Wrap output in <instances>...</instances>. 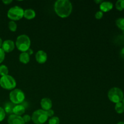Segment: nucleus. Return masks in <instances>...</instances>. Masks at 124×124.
<instances>
[{
  "mask_svg": "<svg viewBox=\"0 0 124 124\" xmlns=\"http://www.w3.org/2000/svg\"><path fill=\"white\" fill-rule=\"evenodd\" d=\"M10 100L15 105L21 104L25 100V94L20 89H13L9 94Z\"/></svg>",
  "mask_w": 124,
  "mask_h": 124,
  "instance_id": "4",
  "label": "nucleus"
},
{
  "mask_svg": "<svg viewBox=\"0 0 124 124\" xmlns=\"http://www.w3.org/2000/svg\"><path fill=\"white\" fill-rule=\"evenodd\" d=\"M8 29L12 31H15L17 29V25L13 21H10L8 23Z\"/></svg>",
  "mask_w": 124,
  "mask_h": 124,
  "instance_id": "21",
  "label": "nucleus"
},
{
  "mask_svg": "<svg viewBox=\"0 0 124 124\" xmlns=\"http://www.w3.org/2000/svg\"><path fill=\"white\" fill-rule=\"evenodd\" d=\"M24 10L19 6H14L7 12V16L12 21H18L24 17Z\"/></svg>",
  "mask_w": 124,
  "mask_h": 124,
  "instance_id": "7",
  "label": "nucleus"
},
{
  "mask_svg": "<svg viewBox=\"0 0 124 124\" xmlns=\"http://www.w3.org/2000/svg\"><path fill=\"white\" fill-rule=\"evenodd\" d=\"M7 122L8 124H25L23 117L15 115H11L8 117Z\"/></svg>",
  "mask_w": 124,
  "mask_h": 124,
  "instance_id": "9",
  "label": "nucleus"
},
{
  "mask_svg": "<svg viewBox=\"0 0 124 124\" xmlns=\"http://www.w3.org/2000/svg\"><path fill=\"white\" fill-rule=\"evenodd\" d=\"M72 4L69 0H58L54 4L56 13L62 18L69 16L72 12Z\"/></svg>",
  "mask_w": 124,
  "mask_h": 124,
  "instance_id": "1",
  "label": "nucleus"
},
{
  "mask_svg": "<svg viewBox=\"0 0 124 124\" xmlns=\"http://www.w3.org/2000/svg\"><path fill=\"white\" fill-rule=\"evenodd\" d=\"M19 61L24 64H26L30 61V55L27 52H22L19 57Z\"/></svg>",
  "mask_w": 124,
  "mask_h": 124,
  "instance_id": "16",
  "label": "nucleus"
},
{
  "mask_svg": "<svg viewBox=\"0 0 124 124\" xmlns=\"http://www.w3.org/2000/svg\"><path fill=\"white\" fill-rule=\"evenodd\" d=\"M117 124H124V122H122V121H121V122H118Z\"/></svg>",
  "mask_w": 124,
  "mask_h": 124,
  "instance_id": "33",
  "label": "nucleus"
},
{
  "mask_svg": "<svg viewBox=\"0 0 124 124\" xmlns=\"http://www.w3.org/2000/svg\"><path fill=\"white\" fill-rule=\"evenodd\" d=\"M113 7V4L112 2L109 1H103L99 6L100 11L102 12H108L111 10Z\"/></svg>",
  "mask_w": 124,
  "mask_h": 124,
  "instance_id": "12",
  "label": "nucleus"
},
{
  "mask_svg": "<svg viewBox=\"0 0 124 124\" xmlns=\"http://www.w3.org/2000/svg\"><path fill=\"white\" fill-rule=\"evenodd\" d=\"M59 119L57 116H53L50 119L48 124H59Z\"/></svg>",
  "mask_w": 124,
  "mask_h": 124,
  "instance_id": "22",
  "label": "nucleus"
},
{
  "mask_svg": "<svg viewBox=\"0 0 124 124\" xmlns=\"http://www.w3.org/2000/svg\"><path fill=\"white\" fill-rule=\"evenodd\" d=\"M94 2H95L96 3H97V4L100 3V4H101L102 2H103V1H101V0H99V1H94Z\"/></svg>",
  "mask_w": 124,
  "mask_h": 124,
  "instance_id": "31",
  "label": "nucleus"
},
{
  "mask_svg": "<svg viewBox=\"0 0 124 124\" xmlns=\"http://www.w3.org/2000/svg\"><path fill=\"white\" fill-rule=\"evenodd\" d=\"M1 48L4 50V52L9 53L12 52L15 48V43L12 40H6L2 42Z\"/></svg>",
  "mask_w": 124,
  "mask_h": 124,
  "instance_id": "8",
  "label": "nucleus"
},
{
  "mask_svg": "<svg viewBox=\"0 0 124 124\" xmlns=\"http://www.w3.org/2000/svg\"><path fill=\"white\" fill-rule=\"evenodd\" d=\"M2 39L0 38V48H1V47H2Z\"/></svg>",
  "mask_w": 124,
  "mask_h": 124,
  "instance_id": "32",
  "label": "nucleus"
},
{
  "mask_svg": "<svg viewBox=\"0 0 124 124\" xmlns=\"http://www.w3.org/2000/svg\"><path fill=\"white\" fill-rule=\"evenodd\" d=\"M12 2V0H3V1H2V2L6 5L9 4H10Z\"/></svg>",
  "mask_w": 124,
  "mask_h": 124,
  "instance_id": "28",
  "label": "nucleus"
},
{
  "mask_svg": "<svg viewBox=\"0 0 124 124\" xmlns=\"http://www.w3.org/2000/svg\"><path fill=\"white\" fill-rule=\"evenodd\" d=\"M122 103H123V104L124 105V98H123V100H122Z\"/></svg>",
  "mask_w": 124,
  "mask_h": 124,
  "instance_id": "34",
  "label": "nucleus"
},
{
  "mask_svg": "<svg viewBox=\"0 0 124 124\" xmlns=\"http://www.w3.org/2000/svg\"><path fill=\"white\" fill-rule=\"evenodd\" d=\"M23 117V121H24V123H25V124L29 122L30 121H31V117H30V116H29V115H24V116H23V117Z\"/></svg>",
  "mask_w": 124,
  "mask_h": 124,
  "instance_id": "25",
  "label": "nucleus"
},
{
  "mask_svg": "<svg viewBox=\"0 0 124 124\" xmlns=\"http://www.w3.org/2000/svg\"><path fill=\"white\" fill-rule=\"evenodd\" d=\"M46 113H47L48 117H53V115H54V111H53V110H52V109H50V110H47V111H46Z\"/></svg>",
  "mask_w": 124,
  "mask_h": 124,
  "instance_id": "27",
  "label": "nucleus"
},
{
  "mask_svg": "<svg viewBox=\"0 0 124 124\" xmlns=\"http://www.w3.org/2000/svg\"><path fill=\"white\" fill-rule=\"evenodd\" d=\"M41 107L42 108V110L44 111L50 110L52 107V102L51 99L47 98H44L41 99Z\"/></svg>",
  "mask_w": 124,
  "mask_h": 124,
  "instance_id": "11",
  "label": "nucleus"
},
{
  "mask_svg": "<svg viewBox=\"0 0 124 124\" xmlns=\"http://www.w3.org/2000/svg\"><path fill=\"white\" fill-rule=\"evenodd\" d=\"M5 58V52H4L3 50L0 48V64L2 62Z\"/></svg>",
  "mask_w": 124,
  "mask_h": 124,
  "instance_id": "24",
  "label": "nucleus"
},
{
  "mask_svg": "<svg viewBox=\"0 0 124 124\" xmlns=\"http://www.w3.org/2000/svg\"><path fill=\"white\" fill-rule=\"evenodd\" d=\"M25 108L23 104H18V105H15V106L13 108V114L21 116L25 113Z\"/></svg>",
  "mask_w": 124,
  "mask_h": 124,
  "instance_id": "13",
  "label": "nucleus"
},
{
  "mask_svg": "<svg viewBox=\"0 0 124 124\" xmlns=\"http://www.w3.org/2000/svg\"><path fill=\"white\" fill-rule=\"evenodd\" d=\"M8 69L6 65H0V75L2 76L8 75Z\"/></svg>",
  "mask_w": 124,
  "mask_h": 124,
  "instance_id": "18",
  "label": "nucleus"
},
{
  "mask_svg": "<svg viewBox=\"0 0 124 124\" xmlns=\"http://www.w3.org/2000/svg\"><path fill=\"white\" fill-rule=\"evenodd\" d=\"M35 59L39 64H44L47 60V53L43 50H39L36 53Z\"/></svg>",
  "mask_w": 124,
  "mask_h": 124,
  "instance_id": "10",
  "label": "nucleus"
},
{
  "mask_svg": "<svg viewBox=\"0 0 124 124\" xmlns=\"http://www.w3.org/2000/svg\"><path fill=\"white\" fill-rule=\"evenodd\" d=\"M116 25L119 29L124 31V18H120L116 20Z\"/></svg>",
  "mask_w": 124,
  "mask_h": 124,
  "instance_id": "19",
  "label": "nucleus"
},
{
  "mask_svg": "<svg viewBox=\"0 0 124 124\" xmlns=\"http://www.w3.org/2000/svg\"><path fill=\"white\" fill-rule=\"evenodd\" d=\"M15 106V104H13L12 102H6L4 105V108L5 113L10 115H13V110Z\"/></svg>",
  "mask_w": 124,
  "mask_h": 124,
  "instance_id": "15",
  "label": "nucleus"
},
{
  "mask_svg": "<svg viewBox=\"0 0 124 124\" xmlns=\"http://www.w3.org/2000/svg\"><path fill=\"white\" fill-rule=\"evenodd\" d=\"M26 52L29 54V55H31V54H32L33 53V51L31 48H29V49Z\"/></svg>",
  "mask_w": 124,
  "mask_h": 124,
  "instance_id": "29",
  "label": "nucleus"
},
{
  "mask_svg": "<svg viewBox=\"0 0 124 124\" xmlns=\"http://www.w3.org/2000/svg\"><path fill=\"white\" fill-rule=\"evenodd\" d=\"M124 97V93L122 90L117 87H113L111 88L108 93V98L109 100L115 104L122 102Z\"/></svg>",
  "mask_w": 124,
  "mask_h": 124,
  "instance_id": "3",
  "label": "nucleus"
},
{
  "mask_svg": "<svg viewBox=\"0 0 124 124\" xmlns=\"http://www.w3.org/2000/svg\"><path fill=\"white\" fill-rule=\"evenodd\" d=\"M36 16V13L35 10L31 8L26 9L24 11V17L27 19H32Z\"/></svg>",
  "mask_w": 124,
  "mask_h": 124,
  "instance_id": "14",
  "label": "nucleus"
},
{
  "mask_svg": "<svg viewBox=\"0 0 124 124\" xmlns=\"http://www.w3.org/2000/svg\"><path fill=\"white\" fill-rule=\"evenodd\" d=\"M115 110L119 114H122L124 112V105L122 102L116 104L115 105Z\"/></svg>",
  "mask_w": 124,
  "mask_h": 124,
  "instance_id": "17",
  "label": "nucleus"
},
{
  "mask_svg": "<svg viewBox=\"0 0 124 124\" xmlns=\"http://www.w3.org/2000/svg\"><path fill=\"white\" fill-rule=\"evenodd\" d=\"M46 111L39 109L34 111L31 116V120L35 124H43L48 119Z\"/></svg>",
  "mask_w": 124,
  "mask_h": 124,
  "instance_id": "5",
  "label": "nucleus"
},
{
  "mask_svg": "<svg viewBox=\"0 0 124 124\" xmlns=\"http://www.w3.org/2000/svg\"><path fill=\"white\" fill-rule=\"evenodd\" d=\"M121 55L122 56L123 58H124V48H122V49L121 50Z\"/></svg>",
  "mask_w": 124,
  "mask_h": 124,
  "instance_id": "30",
  "label": "nucleus"
},
{
  "mask_svg": "<svg viewBox=\"0 0 124 124\" xmlns=\"http://www.w3.org/2000/svg\"><path fill=\"white\" fill-rule=\"evenodd\" d=\"M116 8L119 11H122L124 10V0L117 1L116 3Z\"/></svg>",
  "mask_w": 124,
  "mask_h": 124,
  "instance_id": "20",
  "label": "nucleus"
},
{
  "mask_svg": "<svg viewBox=\"0 0 124 124\" xmlns=\"http://www.w3.org/2000/svg\"><path fill=\"white\" fill-rule=\"evenodd\" d=\"M6 116V113L3 108L0 107V122L3 121Z\"/></svg>",
  "mask_w": 124,
  "mask_h": 124,
  "instance_id": "23",
  "label": "nucleus"
},
{
  "mask_svg": "<svg viewBox=\"0 0 124 124\" xmlns=\"http://www.w3.org/2000/svg\"><path fill=\"white\" fill-rule=\"evenodd\" d=\"M30 41L29 36L26 35H21L18 36L16 41V46L19 51L26 52L30 47Z\"/></svg>",
  "mask_w": 124,
  "mask_h": 124,
  "instance_id": "2",
  "label": "nucleus"
},
{
  "mask_svg": "<svg viewBox=\"0 0 124 124\" xmlns=\"http://www.w3.org/2000/svg\"></svg>",
  "mask_w": 124,
  "mask_h": 124,
  "instance_id": "35",
  "label": "nucleus"
},
{
  "mask_svg": "<svg viewBox=\"0 0 124 124\" xmlns=\"http://www.w3.org/2000/svg\"><path fill=\"white\" fill-rule=\"evenodd\" d=\"M0 85L4 89L13 90L16 86V82L12 76L8 75L0 78Z\"/></svg>",
  "mask_w": 124,
  "mask_h": 124,
  "instance_id": "6",
  "label": "nucleus"
},
{
  "mask_svg": "<svg viewBox=\"0 0 124 124\" xmlns=\"http://www.w3.org/2000/svg\"><path fill=\"white\" fill-rule=\"evenodd\" d=\"M103 15H104V13H103L102 12H101V11H98V12H97L96 13L95 18L97 19H101L103 17Z\"/></svg>",
  "mask_w": 124,
  "mask_h": 124,
  "instance_id": "26",
  "label": "nucleus"
}]
</instances>
